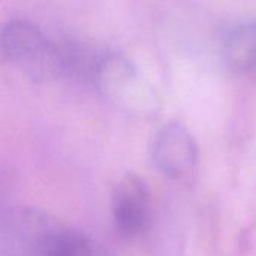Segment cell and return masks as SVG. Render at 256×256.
Masks as SVG:
<instances>
[{"mask_svg": "<svg viewBox=\"0 0 256 256\" xmlns=\"http://www.w3.org/2000/svg\"><path fill=\"white\" fill-rule=\"evenodd\" d=\"M0 230L8 246L21 256H116L86 232L39 208H10Z\"/></svg>", "mask_w": 256, "mask_h": 256, "instance_id": "6da1fadb", "label": "cell"}, {"mask_svg": "<svg viewBox=\"0 0 256 256\" xmlns=\"http://www.w3.org/2000/svg\"><path fill=\"white\" fill-rule=\"evenodd\" d=\"M0 50L16 69L34 81L70 76L72 44L51 39L27 20H12L2 27Z\"/></svg>", "mask_w": 256, "mask_h": 256, "instance_id": "7a4b0ae2", "label": "cell"}, {"mask_svg": "<svg viewBox=\"0 0 256 256\" xmlns=\"http://www.w3.org/2000/svg\"><path fill=\"white\" fill-rule=\"evenodd\" d=\"M90 81L118 110L148 118L159 111V98L132 62L114 52H100Z\"/></svg>", "mask_w": 256, "mask_h": 256, "instance_id": "3957f363", "label": "cell"}, {"mask_svg": "<svg viewBox=\"0 0 256 256\" xmlns=\"http://www.w3.org/2000/svg\"><path fill=\"white\" fill-rule=\"evenodd\" d=\"M112 219L124 238H138L152 226V195L147 183L136 174L122 177L112 192Z\"/></svg>", "mask_w": 256, "mask_h": 256, "instance_id": "277c9868", "label": "cell"}, {"mask_svg": "<svg viewBox=\"0 0 256 256\" xmlns=\"http://www.w3.org/2000/svg\"><path fill=\"white\" fill-rule=\"evenodd\" d=\"M154 168L168 178H182L198 162V146L192 134L180 123L164 126L150 148Z\"/></svg>", "mask_w": 256, "mask_h": 256, "instance_id": "5b68a950", "label": "cell"}, {"mask_svg": "<svg viewBox=\"0 0 256 256\" xmlns=\"http://www.w3.org/2000/svg\"><path fill=\"white\" fill-rule=\"evenodd\" d=\"M222 54L225 63L236 72L256 70V21L242 22L226 34Z\"/></svg>", "mask_w": 256, "mask_h": 256, "instance_id": "8992f818", "label": "cell"}, {"mask_svg": "<svg viewBox=\"0 0 256 256\" xmlns=\"http://www.w3.org/2000/svg\"><path fill=\"white\" fill-rule=\"evenodd\" d=\"M0 184H2V178H0Z\"/></svg>", "mask_w": 256, "mask_h": 256, "instance_id": "52a82bcc", "label": "cell"}]
</instances>
